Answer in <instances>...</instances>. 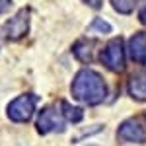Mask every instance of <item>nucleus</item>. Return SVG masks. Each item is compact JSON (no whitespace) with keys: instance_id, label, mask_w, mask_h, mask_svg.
<instances>
[{"instance_id":"nucleus-1","label":"nucleus","mask_w":146,"mask_h":146,"mask_svg":"<svg viewBox=\"0 0 146 146\" xmlns=\"http://www.w3.org/2000/svg\"><path fill=\"white\" fill-rule=\"evenodd\" d=\"M72 98L86 105H98L107 96V86L100 74L92 68H82L72 80Z\"/></svg>"},{"instance_id":"nucleus-2","label":"nucleus","mask_w":146,"mask_h":146,"mask_svg":"<svg viewBox=\"0 0 146 146\" xmlns=\"http://www.w3.org/2000/svg\"><path fill=\"white\" fill-rule=\"evenodd\" d=\"M37 101H39V98L33 96V94H23L20 98H16V100L8 105V117H10L12 121H16V123H25V121H29V119L33 117V113H35Z\"/></svg>"},{"instance_id":"nucleus-3","label":"nucleus","mask_w":146,"mask_h":146,"mask_svg":"<svg viewBox=\"0 0 146 146\" xmlns=\"http://www.w3.org/2000/svg\"><path fill=\"white\" fill-rule=\"evenodd\" d=\"M64 117H62V111L60 107L56 105H49L45 107L41 115H39V121H37V129L41 135H49V133H60L64 131Z\"/></svg>"},{"instance_id":"nucleus-4","label":"nucleus","mask_w":146,"mask_h":146,"mask_svg":"<svg viewBox=\"0 0 146 146\" xmlns=\"http://www.w3.org/2000/svg\"><path fill=\"white\" fill-rule=\"evenodd\" d=\"M27 29H29V10L22 8L14 18H10L8 22L4 23L2 33L10 41H18V39H22L23 35L27 33Z\"/></svg>"},{"instance_id":"nucleus-5","label":"nucleus","mask_w":146,"mask_h":146,"mask_svg":"<svg viewBox=\"0 0 146 146\" xmlns=\"http://www.w3.org/2000/svg\"><path fill=\"white\" fill-rule=\"evenodd\" d=\"M101 62L113 72H121L125 68V49L121 39H113L105 45L101 51Z\"/></svg>"},{"instance_id":"nucleus-6","label":"nucleus","mask_w":146,"mask_h":146,"mask_svg":"<svg viewBox=\"0 0 146 146\" xmlns=\"http://www.w3.org/2000/svg\"><path fill=\"white\" fill-rule=\"evenodd\" d=\"M117 138L123 142H135V144H142L146 142V129L138 119H127L121 123L119 131H117Z\"/></svg>"},{"instance_id":"nucleus-7","label":"nucleus","mask_w":146,"mask_h":146,"mask_svg":"<svg viewBox=\"0 0 146 146\" xmlns=\"http://www.w3.org/2000/svg\"><path fill=\"white\" fill-rule=\"evenodd\" d=\"M129 55L138 64H146V33H135L129 39Z\"/></svg>"},{"instance_id":"nucleus-8","label":"nucleus","mask_w":146,"mask_h":146,"mask_svg":"<svg viewBox=\"0 0 146 146\" xmlns=\"http://www.w3.org/2000/svg\"><path fill=\"white\" fill-rule=\"evenodd\" d=\"M129 92L131 96L138 101H146V70L135 74L129 82Z\"/></svg>"},{"instance_id":"nucleus-9","label":"nucleus","mask_w":146,"mask_h":146,"mask_svg":"<svg viewBox=\"0 0 146 146\" xmlns=\"http://www.w3.org/2000/svg\"><path fill=\"white\" fill-rule=\"evenodd\" d=\"M74 55L78 56L82 62H90L92 56H94V43L92 41H86V39H82V41H78L76 45H74Z\"/></svg>"},{"instance_id":"nucleus-10","label":"nucleus","mask_w":146,"mask_h":146,"mask_svg":"<svg viewBox=\"0 0 146 146\" xmlns=\"http://www.w3.org/2000/svg\"><path fill=\"white\" fill-rule=\"evenodd\" d=\"M60 111H62L64 121H70V123H78V121H82V117H84V111L80 107L70 105L68 101H62L60 103Z\"/></svg>"},{"instance_id":"nucleus-11","label":"nucleus","mask_w":146,"mask_h":146,"mask_svg":"<svg viewBox=\"0 0 146 146\" xmlns=\"http://www.w3.org/2000/svg\"><path fill=\"white\" fill-rule=\"evenodd\" d=\"M113 8L119 12V14H131L136 6V0H111Z\"/></svg>"},{"instance_id":"nucleus-12","label":"nucleus","mask_w":146,"mask_h":146,"mask_svg":"<svg viewBox=\"0 0 146 146\" xmlns=\"http://www.w3.org/2000/svg\"><path fill=\"white\" fill-rule=\"evenodd\" d=\"M88 31H90V33H98V31H100V33H109V31H111V25L107 22H103L101 18H96V20L90 23Z\"/></svg>"},{"instance_id":"nucleus-13","label":"nucleus","mask_w":146,"mask_h":146,"mask_svg":"<svg viewBox=\"0 0 146 146\" xmlns=\"http://www.w3.org/2000/svg\"><path fill=\"white\" fill-rule=\"evenodd\" d=\"M10 4H12V0H0V14H4V12L8 10Z\"/></svg>"},{"instance_id":"nucleus-14","label":"nucleus","mask_w":146,"mask_h":146,"mask_svg":"<svg viewBox=\"0 0 146 146\" xmlns=\"http://www.w3.org/2000/svg\"><path fill=\"white\" fill-rule=\"evenodd\" d=\"M84 2H86L88 6H92V8L98 10V8H101V2H103V0H84Z\"/></svg>"},{"instance_id":"nucleus-15","label":"nucleus","mask_w":146,"mask_h":146,"mask_svg":"<svg viewBox=\"0 0 146 146\" xmlns=\"http://www.w3.org/2000/svg\"><path fill=\"white\" fill-rule=\"evenodd\" d=\"M138 20H140V22L146 25V4L142 6V8H140V12H138Z\"/></svg>"}]
</instances>
